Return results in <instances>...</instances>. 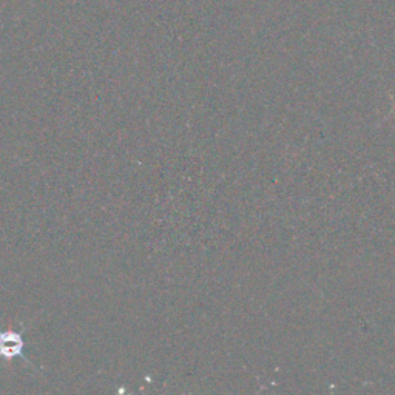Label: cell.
Listing matches in <instances>:
<instances>
[{
	"instance_id": "6da1fadb",
	"label": "cell",
	"mask_w": 395,
	"mask_h": 395,
	"mask_svg": "<svg viewBox=\"0 0 395 395\" xmlns=\"http://www.w3.org/2000/svg\"><path fill=\"white\" fill-rule=\"evenodd\" d=\"M23 340L17 332H2L0 333V355L5 360L12 357H22Z\"/></svg>"
}]
</instances>
